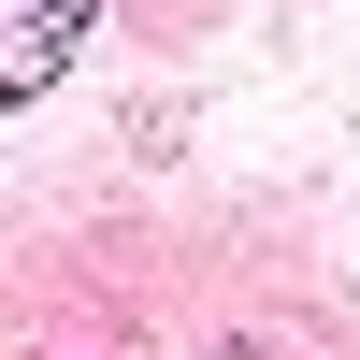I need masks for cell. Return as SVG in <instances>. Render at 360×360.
Wrapping results in <instances>:
<instances>
[{"mask_svg": "<svg viewBox=\"0 0 360 360\" xmlns=\"http://www.w3.org/2000/svg\"><path fill=\"white\" fill-rule=\"evenodd\" d=\"M72 29H86V0H15V29H0V101H44L58 58H72Z\"/></svg>", "mask_w": 360, "mask_h": 360, "instance_id": "1", "label": "cell"}]
</instances>
